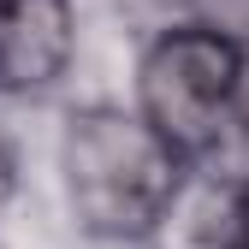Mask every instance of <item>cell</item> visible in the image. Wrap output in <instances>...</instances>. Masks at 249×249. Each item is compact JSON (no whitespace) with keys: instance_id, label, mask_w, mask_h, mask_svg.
<instances>
[{"instance_id":"6da1fadb","label":"cell","mask_w":249,"mask_h":249,"mask_svg":"<svg viewBox=\"0 0 249 249\" xmlns=\"http://www.w3.org/2000/svg\"><path fill=\"white\" fill-rule=\"evenodd\" d=\"M66 190L95 237H142L178 202V148L142 113H77L66 131Z\"/></svg>"},{"instance_id":"7a4b0ae2","label":"cell","mask_w":249,"mask_h":249,"mask_svg":"<svg viewBox=\"0 0 249 249\" xmlns=\"http://www.w3.org/2000/svg\"><path fill=\"white\" fill-rule=\"evenodd\" d=\"M243 53L231 36L208 24H184L166 30L160 42L142 53L137 71V95H142V119L160 131L178 154H202L220 142L226 119L237 113L243 95Z\"/></svg>"},{"instance_id":"3957f363","label":"cell","mask_w":249,"mask_h":249,"mask_svg":"<svg viewBox=\"0 0 249 249\" xmlns=\"http://www.w3.org/2000/svg\"><path fill=\"white\" fill-rule=\"evenodd\" d=\"M71 59V0H0V89H42Z\"/></svg>"},{"instance_id":"277c9868","label":"cell","mask_w":249,"mask_h":249,"mask_svg":"<svg viewBox=\"0 0 249 249\" xmlns=\"http://www.w3.org/2000/svg\"><path fill=\"white\" fill-rule=\"evenodd\" d=\"M6 196H12V148L0 142V202H6Z\"/></svg>"},{"instance_id":"5b68a950","label":"cell","mask_w":249,"mask_h":249,"mask_svg":"<svg viewBox=\"0 0 249 249\" xmlns=\"http://www.w3.org/2000/svg\"><path fill=\"white\" fill-rule=\"evenodd\" d=\"M243 249H249V202H243Z\"/></svg>"},{"instance_id":"8992f818","label":"cell","mask_w":249,"mask_h":249,"mask_svg":"<svg viewBox=\"0 0 249 249\" xmlns=\"http://www.w3.org/2000/svg\"><path fill=\"white\" fill-rule=\"evenodd\" d=\"M237 249H243V243H237Z\"/></svg>"}]
</instances>
